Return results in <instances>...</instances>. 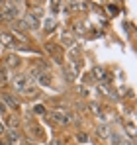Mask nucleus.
Here are the masks:
<instances>
[{
	"label": "nucleus",
	"mask_w": 137,
	"mask_h": 145,
	"mask_svg": "<svg viewBox=\"0 0 137 145\" xmlns=\"http://www.w3.org/2000/svg\"><path fill=\"white\" fill-rule=\"evenodd\" d=\"M29 80H31V78H29L27 74H16L12 82H14V88H16V90H25V86L29 84Z\"/></svg>",
	"instance_id": "f257e3e1"
},
{
	"label": "nucleus",
	"mask_w": 137,
	"mask_h": 145,
	"mask_svg": "<svg viewBox=\"0 0 137 145\" xmlns=\"http://www.w3.org/2000/svg\"><path fill=\"white\" fill-rule=\"evenodd\" d=\"M4 6H6V8H4V16H2V18L12 20V18L18 16V6H16V4H4Z\"/></svg>",
	"instance_id": "f03ea898"
},
{
	"label": "nucleus",
	"mask_w": 137,
	"mask_h": 145,
	"mask_svg": "<svg viewBox=\"0 0 137 145\" xmlns=\"http://www.w3.org/2000/svg\"><path fill=\"white\" fill-rule=\"evenodd\" d=\"M23 25H25V27H29V29H37V27H39V22H37L35 14H27V16H25Z\"/></svg>",
	"instance_id": "7ed1b4c3"
},
{
	"label": "nucleus",
	"mask_w": 137,
	"mask_h": 145,
	"mask_svg": "<svg viewBox=\"0 0 137 145\" xmlns=\"http://www.w3.org/2000/svg\"><path fill=\"white\" fill-rule=\"evenodd\" d=\"M6 65L12 67V69L18 67V65H20V57H16V55H8V57H6Z\"/></svg>",
	"instance_id": "20e7f679"
},
{
	"label": "nucleus",
	"mask_w": 137,
	"mask_h": 145,
	"mask_svg": "<svg viewBox=\"0 0 137 145\" xmlns=\"http://www.w3.org/2000/svg\"><path fill=\"white\" fill-rule=\"evenodd\" d=\"M0 39H2V43H4V45H14V41H12V39H14V35H12V33H2V35H0Z\"/></svg>",
	"instance_id": "39448f33"
},
{
	"label": "nucleus",
	"mask_w": 137,
	"mask_h": 145,
	"mask_svg": "<svg viewBox=\"0 0 137 145\" xmlns=\"http://www.w3.org/2000/svg\"><path fill=\"white\" fill-rule=\"evenodd\" d=\"M61 43L63 45H72V35L70 33H63L61 35Z\"/></svg>",
	"instance_id": "423d86ee"
},
{
	"label": "nucleus",
	"mask_w": 137,
	"mask_h": 145,
	"mask_svg": "<svg viewBox=\"0 0 137 145\" xmlns=\"http://www.w3.org/2000/svg\"><path fill=\"white\" fill-rule=\"evenodd\" d=\"M39 82L45 84V86H49V84H51V74H39Z\"/></svg>",
	"instance_id": "0eeeda50"
},
{
	"label": "nucleus",
	"mask_w": 137,
	"mask_h": 145,
	"mask_svg": "<svg viewBox=\"0 0 137 145\" xmlns=\"http://www.w3.org/2000/svg\"><path fill=\"white\" fill-rule=\"evenodd\" d=\"M55 120L59 121V123H68L67 116H65V114H59V112H55Z\"/></svg>",
	"instance_id": "6e6552de"
},
{
	"label": "nucleus",
	"mask_w": 137,
	"mask_h": 145,
	"mask_svg": "<svg viewBox=\"0 0 137 145\" xmlns=\"http://www.w3.org/2000/svg\"><path fill=\"white\" fill-rule=\"evenodd\" d=\"M98 135H100V137H108V135H110V133H108V127H106V125H100V127H98Z\"/></svg>",
	"instance_id": "1a4fd4ad"
},
{
	"label": "nucleus",
	"mask_w": 137,
	"mask_h": 145,
	"mask_svg": "<svg viewBox=\"0 0 137 145\" xmlns=\"http://www.w3.org/2000/svg\"><path fill=\"white\" fill-rule=\"evenodd\" d=\"M4 100H6V104L8 106H12V108H16V100L10 96V94H4Z\"/></svg>",
	"instance_id": "9d476101"
},
{
	"label": "nucleus",
	"mask_w": 137,
	"mask_h": 145,
	"mask_svg": "<svg viewBox=\"0 0 137 145\" xmlns=\"http://www.w3.org/2000/svg\"><path fill=\"white\" fill-rule=\"evenodd\" d=\"M43 25H45L47 29H53V27H55V20H53V18H47L45 22H43Z\"/></svg>",
	"instance_id": "9b49d317"
},
{
	"label": "nucleus",
	"mask_w": 137,
	"mask_h": 145,
	"mask_svg": "<svg viewBox=\"0 0 137 145\" xmlns=\"http://www.w3.org/2000/svg\"><path fill=\"white\" fill-rule=\"evenodd\" d=\"M0 82L6 84V69L4 67H0Z\"/></svg>",
	"instance_id": "f8f14e48"
},
{
	"label": "nucleus",
	"mask_w": 137,
	"mask_h": 145,
	"mask_svg": "<svg viewBox=\"0 0 137 145\" xmlns=\"http://www.w3.org/2000/svg\"><path fill=\"white\" fill-rule=\"evenodd\" d=\"M8 137H10V141H18V131H10Z\"/></svg>",
	"instance_id": "ddd939ff"
},
{
	"label": "nucleus",
	"mask_w": 137,
	"mask_h": 145,
	"mask_svg": "<svg viewBox=\"0 0 137 145\" xmlns=\"http://www.w3.org/2000/svg\"><path fill=\"white\" fill-rule=\"evenodd\" d=\"M94 74H96V76H102V69H100V67H98V69H94Z\"/></svg>",
	"instance_id": "4468645a"
},
{
	"label": "nucleus",
	"mask_w": 137,
	"mask_h": 145,
	"mask_svg": "<svg viewBox=\"0 0 137 145\" xmlns=\"http://www.w3.org/2000/svg\"><path fill=\"white\" fill-rule=\"evenodd\" d=\"M78 139H80V141H82V143H84V141H86V139H88V137H86V135H84V133H80V135H78Z\"/></svg>",
	"instance_id": "2eb2a0df"
},
{
	"label": "nucleus",
	"mask_w": 137,
	"mask_h": 145,
	"mask_svg": "<svg viewBox=\"0 0 137 145\" xmlns=\"http://www.w3.org/2000/svg\"><path fill=\"white\" fill-rule=\"evenodd\" d=\"M51 145H63V143H61L59 139H53V141H51Z\"/></svg>",
	"instance_id": "dca6fc26"
},
{
	"label": "nucleus",
	"mask_w": 137,
	"mask_h": 145,
	"mask_svg": "<svg viewBox=\"0 0 137 145\" xmlns=\"http://www.w3.org/2000/svg\"><path fill=\"white\" fill-rule=\"evenodd\" d=\"M4 110H6V108H4V104L0 102V112H4Z\"/></svg>",
	"instance_id": "f3484780"
},
{
	"label": "nucleus",
	"mask_w": 137,
	"mask_h": 145,
	"mask_svg": "<svg viewBox=\"0 0 137 145\" xmlns=\"http://www.w3.org/2000/svg\"><path fill=\"white\" fill-rule=\"evenodd\" d=\"M123 145H133V141H123Z\"/></svg>",
	"instance_id": "a211bd4d"
},
{
	"label": "nucleus",
	"mask_w": 137,
	"mask_h": 145,
	"mask_svg": "<svg viewBox=\"0 0 137 145\" xmlns=\"http://www.w3.org/2000/svg\"><path fill=\"white\" fill-rule=\"evenodd\" d=\"M2 131H4V127H2V123H0V133H2Z\"/></svg>",
	"instance_id": "6ab92c4d"
}]
</instances>
